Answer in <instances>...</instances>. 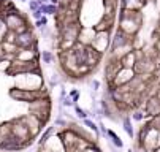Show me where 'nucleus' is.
I'll use <instances>...</instances> for the list:
<instances>
[{"label": "nucleus", "mask_w": 160, "mask_h": 152, "mask_svg": "<svg viewBox=\"0 0 160 152\" xmlns=\"http://www.w3.org/2000/svg\"><path fill=\"white\" fill-rule=\"evenodd\" d=\"M40 0H29V8H30V11H35L40 8Z\"/></svg>", "instance_id": "6ab92c4d"}, {"label": "nucleus", "mask_w": 160, "mask_h": 152, "mask_svg": "<svg viewBox=\"0 0 160 152\" xmlns=\"http://www.w3.org/2000/svg\"><path fill=\"white\" fill-rule=\"evenodd\" d=\"M105 3H108L109 7H114L117 3V0H105Z\"/></svg>", "instance_id": "b1692460"}, {"label": "nucleus", "mask_w": 160, "mask_h": 152, "mask_svg": "<svg viewBox=\"0 0 160 152\" xmlns=\"http://www.w3.org/2000/svg\"><path fill=\"white\" fill-rule=\"evenodd\" d=\"M59 82H60V78H59V74H52V78H51V87L57 86Z\"/></svg>", "instance_id": "4be33fe9"}, {"label": "nucleus", "mask_w": 160, "mask_h": 152, "mask_svg": "<svg viewBox=\"0 0 160 152\" xmlns=\"http://www.w3.org/2000/svg\"><path fill=\"white\" fill-rule=\"evenodd\" d=\"M147 124L152 127L154 130H157V132H160V114H157V116H152V117L149 119V122Z\"/></svg>", "instance_id": "9b49d317"}, {"label": "nucleus", "mask_w": 160, "mask_h": 152, "mask_svg": "<svg viewBox=\"0 0 160 152\" xmlns=\"http://www.w3.org/2000/svg\"><path fill=\"white\" fill-rule=\"evenodd\" d=\"M52 132H54V129H52V127H49V129H46V132H44L43 135L40 136V141H38V144H40V146L43 144V143L46 141V139H48L51 135H52Z\"/></svg>", "instance_id": "ddd939ff"}, {"label": "nucleus", "mask_w": 160, "mask_h": 152, "mask_svg": "<svg viewBox=\"0 0 160 152\" xmlns=\"http://www.w3.org/2000/svg\"><path fill=\"white\" fill-rule=\"evenodd\" d=\"M40 3H49V0H40Z\"/></svg>", "instance_id": "a878e982"}, {"label": "nucleus", "mask_w": 160, "mask_h": 152, "mask_svg": "<svg viewBox=\"0 0 160 152\" xmlns=\"http://www.w3.org/2000/svg\"><path fill=\"white\" fill-rule=\"evenodd\" d=\"M60 101H62V105L67 106V108H72V106H75V101L72 100V97H70V95H65Z\"/></svg>", "instance_id": "4468645a"}, {"label": "nucleus", "mask_w": 160, "mask_h": 152, "mask_svg": "<svg viewBox=\"0 0 160 152\" xmlns=\"http://www.w3.org/2000/svg\"><path fill=\"white\" fill-rule=\"evenodd\" d=\"M90 87H92L94 90H98L100 89V81L98 79H90Z\"/></svg>", "instance_id": "412c9836"}, {"label": "nucleus", "mask_w": 160, "mask_h": 152, "mask_svg": "<svg viewBox=\"0 0 160 152\" xmlns=\"http://www.w3.org/2000/svg\"><path fill=\"white\" fill-rule=\"evenodd\" d=\"M111 35H109V30H95V35H94V40L90 43V46L95 48L98 52H105L106 49L111 44Z\"/></svg>", "instance_id": "39448f33"}, {"label": "nucleus", "mask_w": 160, "mask_h": 152, "mask_svg": "<svg viewBox=\"0 0 160 152\" xmlns=\"http://www.w3.org/2000/svg\"><path fill=\"white\" fill-rule=\"evenodd\" d=\"M81 152H102V151H100V149L97 147V146H94V143H89V144L86 146V147L82 149Z\"/></svg>", "instance_id": "f3484780"}, {"label": "nucleus", "mask_w": 160, "mask_h": 152, "mask_svg": "<svg viewBox=\"0 0 160 152\" xmlns=\"http://www.w3.org/2000/svg\"><path fill=\"white\" fill-rule=\"evenodd\" d=\"M8 95H10L13 100L16 101H24V103H32V101L38 100V98H44L49 97L48 89H37V90H29V89H19V87H13L8 90Z\"/></svg>", "instance_id": "f03ea898"}, {"label": "nucleus", "mask_w": 160, "mask_h": 152, "mask_svg": "<svg viewBox=\"0 0 160 152\" xmlns=\"http://www.w3.org/2000/svg\"><path fill=\"white\" fill-rule=\"evenodd\" d=\"M43 16H44V14L41 13L40 10H35V11H32V17H33L35 21H38V19H40V17H43Z\"/></svg>", "instance_id": "5701e85b"}, {"label": "nucleus", "mask_w": 160, "mask_h": 152, "mask_svg": "<svg viewBox=\"0 0 160 152\" xmlns=\"http://www.w3.org/2000/svg\"><path fill=\"white\" fill-rule=\"evenodd\" d=\"M75 112H76V116H78L79 119H86V117H87V111H84L82 108H79L78 105H75Z\"/></svg>", "instance_id": "dca6fc26"}, {"label": "nucleus", "mask_w": 160, "mask_h": 152, "mask_svg": "<svg viewBox=\"0 0 160 152\" xmlns=\"http://www.w3.org/2000/svg\"><path fill=\"white\" fill-rule=\"evenodd\" d=\"M59 2H60V0H49V3H54V5H57Z\"/></svg>", "instance_id": "393cba45"}, {"label": "nucleus", "mask_w": 160, "mask_h": 152, "mask_svg": "<svg viewBox=\"0 0 160 152\" xmlns=\"http://www.w3.org/2000/svg\"><path fill=\"white\" fill-rule=\"evenodd\" d=\"M56 125H59V127H64V129H67V127H68V122L65 121V119H62V117H57V119H56Z\"/></svg>", "instance_id": "aec40b11"}, {"label": "nucleus", "mask_w": 160, "mask_h": 152, "mask_svg": "<svg viewBox=\"0 0 160 152\" xmlns=\"http://www.w3.org/2000/svg\"><path fill=\"white\" fill-rule=\"evenodd\" d=\"M14 44L17 46V49H33L37 48V38H35L33 32L27 27L21 32H16Z\"/></svg>", "instance_id": "20e7f679"}, {"label": "nucleus", "mask_w": 160, "mask_h": 152, "mask_svg": "<svg viewBox=\"0 0 160 152\" xmlns=\"http://www.w3.org/2000/svg\"><path fill=\"white\" fill-rule=\"evenodd\" d=\"M14 2H29V0H14Z\"/></svg>", "instance_id": "cd10ccee"}, {"label": "nucleus", "mask_w": 160, "mask_h": 152, "mask_svg": "<svg viewBox=\"0 0 160 152\" xmlns=\"http://www.w3.org/2000/svg\"><path fill=\"white\" fill-rule=\"evenodd\" d=\"M40 59H41V62H43V64L52 65V62H54L56 56L52 54L51 51H41V52H40Z\"/></svg>", "instance_id": "0eeeda50"}, {"label": "nucleus", "mask_w": 160, "mask_h": 152, "mask_svg": "<svg viewBox=\"0 0 160 152\" xmlns=\"http://www.w3.org/2000/svg\"><path fill=\"white\" fill-rule=\"evenodd\" d=\"M147 0H122L121 8H125V10H136L141 11V8L146 5Z\"/></svg>", "instance_id": "423d86ee"}, {"label": "nucleus", "mask_w": 160, "mask_h": 152, "mask_svg": "<svg viewBox=\"0 0 160 152\" xmlns=\"http://www.w3.org/2000/svg\"><path fill=\"white\" fill-rule=\"evenodd\" d=\"M106 136H109V138H111V143L114 146H116V147H124V143H122V139L119 138V136L116 135V133L112 132V130H106Z\"/></svg>", "instance_id": "6e6552de"}, {"label": "nucleus", "mask_w": 160, "mask_h": 152, "mask_svg": "<svg viewBox=\"0 0 160 152\" xmlns=\"http://www.w3.org/2000/svg\"><path fill=\"white\" fill-rule=\"evenodd\" d=\"M29 114L35 116L43 125L46 124L49 119V114H51V101H49V97L38 98V100L32 101L30 108H29Z\"/></svg>", "instance_id": "7ed1b4c3"}, {"label": "nucleus", "mask_w": 160, "mask_h": 152, "mask_svg": "<svg viewBox=\"0 0 160 152\" xmlns=\"http://www.w3.org/2000/svg\"><path fill=\"white\" fill-rule=\"evenodd\" d=\"M146 111H140V109H135V111L132 112V116L130 117L133 119V121H138V122H141V121H144V117H146Z\"/></svg>", "instance_id": "f8f14e48"}, {"label": "nucleus", "mask_w": 160, "mask_h": 152, "mask_svg": "<svg viewBox=\"0 0 160 152\" xmlns=\"http://www.w3.org/2000/svg\"><path fill=\"white\" fill-rule=\"evenodd\" d=\"M157 49H159V51H160V40H159V41H157Z\"/></svg>", "instance_id": "bb28decb"}, {"label": "nucleus", "mask_w": 160, "mask_h": 152, "mask_svg": "<svg viewBox=\"0 0 160 152\" xmlns=\"http://www.w3.org/2000/svg\"><path fill=\"white\" fill-rule=\"evenodd\" d=\"M82 124H84L89 130H92V132L95 133V136H98V127H97V124L94 121H90L89 117H86V119H82Z\"/></svg>", "instance_id": "9d476101"}, {"label": "nucleus", "mask_w": 160, "mask_h": 152, "mask_svg": "<svg viewBox=\"0 0 160 152\" xmlns=\"http://www.w3.org/2000/svg\"><path fill=\"white\" fill-rule=\"evenodd\" d=\"M68 95L72 97V100L75 101V105H76V101L79 100V95H81V94H79V90H78V89H72V90L68 92Z\"/></svg>", "instance_id": "a211bd4d"}, {"label": "nucleus", "mask_w": 160, "mask_h": 152, "mask_svg": "<svg viewBox=\"0 0 160 152\" xmlns=\"http://www.w3.org/2000/svg\"><path fill=\"white\" fill-rule=\"evenodd\" d=\"M46 25H48V16H43V17H40L38 21H35V27H37V29L46 27Z\"/></svg>", "instance_id": "2eb2a0df"}, {"label": "nucleus", "mask_w": 160, "mask_h": 152, "mask_svg": "<svg viewBox=\"0 0 160 152\" xmlns=\"http://www.w3.org/2000/svg\"><path fill=\"white\" fill-rule=\"evenodd\" d=\"M141 22H143L141 11L121 8V13H119V30H122L124 33H127L129 37H135V35L138 33V30L141 29Z\"/></svg>", "instance_id": "f257e3e1"}, {"label": "nucleus", "mask_w": 160, "mask_h": 152, "mask_svg": "<svg viewBox=\"0 0 160 152\" xmlns=\"http://www.w3.org/2000/svg\"><path fill=\"white\" fill-rule=\"evenodd\" d=\"M124 130H125V133L130 136V138H133V135H135V132H133V127H132V117H129V116H125L124 117Z\"/></svg>", "instance_id": "1a4fd4ad"}]
</instances>
